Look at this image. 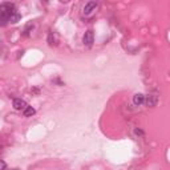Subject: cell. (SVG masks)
I'll return each mask as SVG.
<instances>
[{
	"instance_id": "10",
	"label": "cell",
	"mask_w": 170,
	"mask_h": 170,
	"mask_svg": "<svg viewBox=\"0 0 170 170\" xmlns=\"http://www.w3.org/2000/svg\"><path fill=\"white\" fill-rule=\"evenodd\" d=\"M13 170H19V169H13Z\"/></svg>"
},
{
	"instance_id": "8",
	"label": "cell",
	"mask_w": 170,
	"mask_h": 170,
	"mask_svg": "<svg viewBox=\"0 0 170 170\" xmlns=\"http://www.w3.org/2000/svg\"><path fill=\"white\" fill-rule=\"evenodd\" d=\"M7 169V163L4 161H0V170H6Z\"/></svg>"
},
{
	"instance_id": "5",
	"label": "cell",
	"mask_w": 170,
	"mask_h": 170,
	"mask_svg": "<svg viewBox=\"0 0 170 170\" xmlns=\"http://www.w3.org/2000/svg\"><path fill=\"white\" fill-rule=\"evenodd\" d=\"M96 8H97V3L96 2H88L87 4H85V7H84V13L85 15H91Z\"/></svg>"
},
{
	"instance_id": "6",
	"label": "cell",
	"mask_w": 170,
	"mask_h": 170,
	"mask_svg": "<svg viewBox=\"0 0 170 170\" xmlns=\"http://www.w3.org/2000/svg\"><path fill=\"white\" fill-rule=\"evenodd\" d=\"M144 100H145V96L142 93H136L133 96V104L136 105V106H139L141 104H144Z\"/></svg>"
},
{
	"instance_id": "1",
	"label": "cell",
	"mask_w": 170,
	"mask_h": 170,
	"mask_svg": "<svg viewBox=\"0 0 170 170\" xmlns=\"http://www.w3.org/2000/svg\"><path fill=\"white\" fill-rule=\"evenodd\" d=\"M16 7L12 3H2L0 4V27L7 26L11 23V19L16 13Z\"/></svg>"
},
{
	"instance_id": "7",
	"label": "cell",
	"mask_w": 170,
	"mask_h": 170,
	"mask_svg": "<svg viewBox=\"0 0 170 170\" xmlns=\"http://www.w3.org/2000/svg\"><path fill=\"white\" fill-rule=\"evenodd\" d=\"M23 114H24L26 117H31V116H33V114H35V109H33L32 106H27V108L23 111Z\"/></svg>"
},
{
	"instance_id": "2",
	"label": "cell",
	"mask_w": 170,
	"mask_h": 170,
	"mask_svg": "<svg viewBox=\"0 0 170 170\" xmlns=\"http://www.w3.org/2000/svg\"><path fill=\"white\" fill-rule=\"evenodd\" d=\"M144 102L146 106H156L158 102V96H156V94H148V96H145Z\"/></svg>"
},
{
	"instance_id": "9",
	"label": "cell",
	"mask_w": 170,
	"mask_h": 170,
	"mask_svg": "<svg viewBox=\"0 0 170 170\" xmlns=\"http://www.w3.org/2000/svg\"><path fill=\"white\" fill-rule=\"evenodd\" d=\"M136 134H144V132L139 130V129H136Z\"/></svg>"
},
{
	"instance_id": "3",
	"label": "cell",
	"mask_w": 170,
	"mask_h": 170,
	"mask_svg": "<svg viewBox=\"0 0 170 170\" xmlns=\"http://www.w3.org/2000/svg\"><path fill=\"white\" fill-rule=\"evenodd\" d=\"M83 41H84V45L87 47H91L93 41H94V35H93V31H87L83 37Z\"/></svg>"
},
{
	"instance_id": "4",
	"label": "cell",
	"mask_w": 170,
	"mask_h": 170,
	"mask_svg": "<svg viewBox=\"0 0 170 170\" xmlns=\"http://www.w3.org/2000/svg\"><path fill=\"white\" fill-rule=\"evenodd\" d=\"M27 106L28 105L24 100H21V98H15L13 100V108L16 109V111H24Z\"/></svg>"
}]
</instances>
